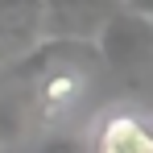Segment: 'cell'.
<instances>
[{
  "mask_svg": "<svg viewBox=\"0 0 153 153\" xmlns=\"http://www.w3.org/2000/svg\"><path fill=\"white\" fill-rule=\"evenodd\" d=\"M83 91H87V75L79 71V66H54L42 75L37 83V108H42V116L58 124L79 100H83Z\"/></svg>",
  "mask_w": 153,
  "mask_h": 153,
  "instance_id": "7a4b0ae2",
  "label": "cell"
},
{
  "mask_svg": "<svg viewBox=\"0 0 153 153\" xmlns=\"http://www.w3.org/2000/svg\"><path fill=\"white\" fill-rule=\"evenodd\" d=\"M95 153H153V120L137 112H112L95 128Z\"/></svg>",
  "mask_w": 153,
  "mask_h": 153,
  "instance_id": "6da1fadb",
  "label": "cell"
},
{
  "mask_svg": "<svg viewBox=\"0 0 153 153\" xmlns=\"http://www.w3.org/2000/svg\"><path fill=\"white\" fill-rule=\"evenodd\" d=\"M50 153H79V149H50Z\"/></svg>",
  "mask_w": 153,
  "mask_h": 153,
  "instance_id": "3957f363",
  "label": "cell"
}]
</instances>
